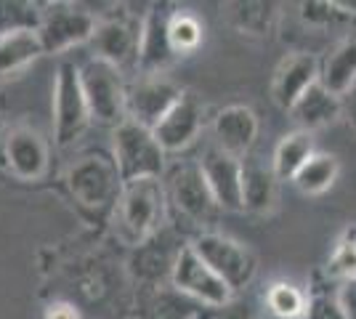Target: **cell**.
Returning <instances> with one entry per match:
<instances>
[{"label":"cell","mask_w":356,"mask_h":319,"mask_svg":"<svg viewBox=\"0 0 356 319\" xmlns=\"http://www.w3.org/2000/svg\"><path fill=\"white\" fill-rule=\"evenodd\" d=\"M67 189L77 211L88 218H104L115 213L122 192L118 163L104 149H88L67 167Z\"/></svg>","instance_id":"6da1fadb"},{"label":"cell","mask_w":356,"mask_h":319,"mask_svg":"<svg viewBox=\"0 0 356 319\" xmlns=\"http://www.w3.org/2000/svg\"><path fill=\"white\" fill-rule=\"evenodd\" d=\"M168 208V195L160 179L122 183V192L112 213V224L122 243L141 247L160 234Z\"/></svg>","instance_id":"7a4b0ae2"},{"label":"cell","mask_w":356,"mask_h":319,"mask_svg":"<svg viewBox=\"0 0 356 319\" xmlns=\"http://www.w3.org/2000/svg\"><path fill=\"white\" fill-rule=\"evenodd\" d=\"M77 75L88 101L90 120L115 128L128 120V83L122 77V69L90 56L77 67Z\"/></svg>","instance_id":"3957f363"},{"label":"cell","mask_w":356,"mask_h":319,"mask_svg":"<svg viewBox=\"0 0 356 319\" xmlns=\"http://www.w3.org/2000/svg\"><path fill=\"white\" fill-rule=\"evenodd\" d=\"M165 149L154 138V131L134 120H125L115 128L112 157L118 163L122 183L141 181V179H160L165 170Z\"/></svg>","instance_id":"277c9868"},{"label":"cell","mask_w":356,"mask_h":319,"mask_svg":"<svg viewBox=\"0 0 356 319\" xmlns=\"http://www.w3.org/2000/svg\"><path fill=\"white\" fill-rule=\"evenodd\" d=\"M99 27V16L83 3H40L38 38L45 54H64L74 46L90 43Z\"/></svg>","instance_id":"5b68a950"},{"label":"cell","mask_w":356,"mask_h":319,"mask_svg":"<svg viewBox=\"0 0 356 319\" xmlns=\"http://www.w3.org/2000/svg\"><path fill=\"white\" fill-rule=\"evenodd\" d=\"M90 125V109L72 61H61L54 80V136L59 147H70Z\"/></svg>","instance_id":"8992f818"},{"label":"cell","mask_w":356,"mask_h":319,"mask_svg":"<svg viewBox=\"0 0 356 319\" xmlns=\"http://www.w3.org/2000/svg\"><path fill=\"white\" fill-rule=\"evenodd\" d=\"M192 247L234 293L252 282L258 261L250 253V247L237 243L234 237H226L218 231H200L194 237Z\"/></svg>","instance_id":"52a82bcc"},{"label":"cell","mask_w":356,"mask_h":319,"mask_svg":"<svg viewBox=\"0 0 356 319\" xmlns=\"http://www.w3.org/2000/svg\"><path fill=\"white\" fill-rule=\"evenodd\" d=\"M170 285L178 293H184L192 301H197L202 309H213V306H223L229 301H234V290L229 288L221 277L197 256L192 243L181 247L173 274H170Z\"/></svg>","instance_id":"ba28073f"},{"label":"cell","mask_w":356,"mask_h":319,"mask_svg":"<svg viewBox=\"0 0 356 319\" xmlns=\"http://www.w3.org/2000/svg\"><path fill=\"white\" fill-rule=\"evenodd\" d=\"M0 154L6 170L19 181H40L48 173V141L30 122H19L6 131Z\"/></svg>","instance_id":"9c48e42d"},{"label":"cell","mask_w":356,"mask_h":319,"mask_svg":"<svg viewBox=\"0 0 356 319\" xmlns=\"http://www.w3.org/2000/svg\"><path fill=\"white\" fill-rule=\"evenodd\" d=\"M168 202L173 205L178 215H184L192 224H208L221 211L218 202L210 192L208 181L202 176L200 163H184L178 165L168 179Z\"/></svg>","instance_id":"30bf717a"},{"label":"cell","mask_w":356,"mask_h":319,"mask_svg":"<svg viewBox=\"0 0 356 319\" xmlns=\"http://www.w3.org/2000/svg\"><path fill=\"white\" fill-rule=\"evenodd\" d=\"M181 96H184V88L163 72L138 75L134 83H128V120L154 131L165 115L181 101Z\"/></svg>","instance_id":"8fae6325"},{"label":"cell","mask_w":356,"mask_h":319,"mask_svg":"<svg viewBox=\"0 0 356 319\" xmlns=\"http://www.w3.org/2000/svg\"><path fill=\"white\" fill-rule=\"evenodd\" d=\"M138 46H141V19L136 22L122 14L99 19V27L90 38L93 56L115 64L118 69L138 64Z\"/></svg>","instance_id":"7c38bea8"},{"label":"cell","mask_w":356,"mask_h":319,"mask_svg":"<svg viewBox=\"0 0 356 319\" xmlns=\"http://www.w3.org/2000/svg\"><path fill=\"white\" fill-rule=\"evenodd\" d=\"M176 14L173 6H152L141 19V46H138V64L141 75H160L170 61L176 59V51L170 43V19Z\"/></svg>","instance_id":"4fadbf2b"},{"label":"cell","mask_w":356,"mask_h":319,"mask_svg":"<svg viewBox=\"0 0 356 319\" xmlns=\"http://www.w3.org/2000/svg\"><path fill=\"white\" fill-rule=\"evenodd\" d=\"M221 211H242V160L210 144L197 160Z\"/></svg>","instance_id":"5bb4252c"},{"label":"cell","mask_w":356,"mask_h":319,"mask_svg":"<svg viewBox=\"0 0 356 319\" xmlns=\"http://www.w3.org/2000/svg\"><path fill=\"white\" fill-rule=\"evenodd\" d=\"M202 120H205L202 101L192 91H184L181 101L154 128V138L160 141V147H163L165 152H181V149H186L194 138L200 136Z\"/></svg>","instance_id":"9a60e30c"},{"label":"cell","mask_w":356,"mask_h":319,"mask_svg":"<svg viewBox=\"0 0 356 319\" xmlns=\"http://www.w3.org/2000/svg\"><path fill=\"white\" fill-rule=\"evenodd\" d=\"M258 136V117L250 106H223L213 120V144L234 157H248Z\"/></svg>","instance_id":"2e32d148"},{"label":"cell","mask_w":356,"mask_h":319,"mask_svg":"<svg viewBox=\"0 0 356 319\" xmlns=\"http://www.w3.org/2000/svg\"><path fill=\"white\" fill-rule=\"evenodd\" d=\"M319 83V61L312 54H293L280 64L274 83H271V96L282 109H293L296 101Z\"/></svg>","instance_id":"e0dca14e"},{"label":"cell","mask_w":356,"mask_h":319,"mask_svg":"<svg viewBox=\"0 0 356 319\" xmlns=\"http://www.w3.org/2000/svg\"><path fill=\"white\" fill-rule=\"evenodd\" d=\"M277 181L274 165H266L261 157H242V211L268 213L277 205Z\"/></svg>","instance_id":"ac0fdd59"},{"label":"cell","mask_w":356,"mask_h":319,"mask_svg":"<svg viewBox=\"0 0 356 319\" xmlns=\"http://www.w3.org/2000/svg\"><path fill=\"white\" fill-rule=\"evenodd\" d=\"M319 83L335 96H346L356 85V32L346 35L319 64Z\"/></svg>","instance_id":"d6986e66"},{"label":"cell","mask_w":356,"mask_h":319,"mask_svg":"<svg viewBox=\"0 0 356 319\" xmlns=\"http://www.w3.org/2000/svg\"><path fill=\"white\" fill-rule=\"evenodd\" d=\"M341 112H343L341 96L330 93L322 83L312 85L309 91L298 99L296 106L290 109V115L298 122V128L306 131V133H312L314 128H322L327 122L338 120Z\"/></svg>","instance_id":"ffe728a7"},{"label":"cell","mask_w":356,"mask_h":319,"mask_svg":"<svg viewBox=\"0 0 356 319\" xmlns=\"http://www.w3.org/2000/svg\"><path fill=\"white\" fill-rule=\"evenodd\" d=\"M45 56L38 30H19L0 38V83L24 72L32 61Z\"/></svg>","instance_id":"44dd1931"},{"label":"cell","mask_w":356,"mask_h":319,"mask_svg":"<svg viewBox=\"0 0 356 319\" xmlns=\"http://www.w3.org/2000/svg\"><path fill=\"white\" fill-rule=\"evenodd\" d=\"M202 314V306L189 295L178 293L173 285L163 288L154 285V293L144 304V319H197Z\"/></svg>","instance_id":"7402d4cb"},{"label":"cell","mask_w":356,"mask_h":319,"mask_svg":"<svg viewBox=\"0 0 356 319\" xmlns=\"http://www.w3.org/2000/svg\"><path fill=\"white\" fill-rule=\"evenodd\" d=\"M314 154H316V149H314L312 133H306V131H293V133H287V136L277 144V149H274V160H271L274 173H277L280 179H296L298 170L306 165Z\"/></svg>","instance_id":"603a6c76"},{"label":"cell","mask_w":356,"mask_h":319,"mask_svg":"<svg viewBox=\"0 0 356 319\" xmlns=\"http://www.w3.org/2000/svg\"><path fill=\"white\" fill-rule=\"evenodd\" d=\"M338 173H341V163H338L335 154L316 152L306 165L298 170L293 181L303 195H325L327 189L338 181Z\"/></svg>","instance_id":"cb8c5ba5"},{"label":"cell","mask_w":356,"mask_h":319,"mask_svg":"<svg viewBox=\"0 0 356 319\" xmlns=\"http://www.w3.org/2000/svg\"><path fill=\"white\" fill-rule=\"evenodd\" d=\"M38 24H40V3L0 0V38L19 30H38Z\"/></svg>","instance_id":"d4e9b609"},{"label":"cell","mask_w":356,"mask_h":319,"mask_svg":"<svg viewBox=\"0 0 356 319\" xmlns=\"http://www.w3.org/2000/svg\"><path fill=\"white\" fill-rule=\"evenodd\" d=\"M202 32H205L202 30V22L192 11L176 8V14L170 19V43H173L176 56L197 51V46L202 43Z\"/></svg>","instance_id":"484cf974"},{"label":"cell","mask_w":356,"mask_h":319,"mask_svg":"<svg viewBox=\"0 0 356 319\" xmlns=\"http://www.w3.org/2000/svg\"><path fill=\"white\" fill-rule=\"evenodd\" d=\"M266 304L268 311L280 319H296L300 314H306V298L290 282H274L266 290Z\"/></svg>","instance_id":"4316f807"},{"label":"cell","mask_w":356,"mask_h":319,"mask_svg":"<svg viewBox=\"0 0 356 319\" xmlns=\"http://www.w3.org/2000/svg\"><path fill=\"white\" fill-rule=\"evenodd\" d=\"M327 272L332 274V277H338L341 282L356 277V231H348L341 243L335 245Z\"/></svg>","instance_id":"83f0119b"},{"label":"cell","mask_w":356,"mask_h":319,"mask_svg":"<svg viewBox=\"0 0 356 319\" xmlns=\"http://www.w3.org/2000/svg\"><path fill=\"white\" fill-rule=\"evenodd\" d=\"M300 8H303V19L316 27H330L351 16V11H341L343 6L338 3H303Z\"/></svg>","instance_id":"f1b7e54d"},{"label":"cell","mask_w":356,"mask_h":319,"mask_svg":"<svg viewBox=\"0 0 356 319\" xmlns=\"http://www.w3.org/2000/svg\"><path fill=\"white\" fill-rule=\"evenodd\" d=\"M242 11H237V24L239 30L248 32H266L268 27V16H271V6L268 3H248V6H239Z\"/></svg>","instance_id":"f546056e"},{"label":"cell","mask_w":356,"mask_h":319,"mask_svg":"<svg viewBox=\"0 0 356 319\" xmlns=\"http://www.w3.org/2000/svg\"><path fill=\"white\" fill-rule=\"evenodd\" d=\"M306 319H348L338 304V295L314 293L306 304Z\"/></svg>","instance_id":"4dcf8cb0"},{"label":"cell","mask_w":356,"mask_h":319,"mask_svg":"<svg viewBox=\"0 0 356 319\" xmlns=\"http://www.w3.org/2000/svg\"><path fill=\"white\" fill-rule=\"evenodd\" d=\"M197 319H250V311L245 304L229 301L223 306H213V309H202V314Z\"/></svg>","instance_id":"1f68e13d"},{"label":"cell","mask_w":356,"mask_h":319,"mask_svg":"<svg viewBox=\"0 0 356 319\" xmlns=\"http://www.w3.org/2000/svg\"><path fill=\"white\" fill-rule=\"evenodd\" d=\"M335 295H338V304H341V309L346 311V317L356 319V277L341 282V288H338Z\"/></svg>","instance_id":"d6a6232c"},{"label":"cell","mask_w":356,"mask_h":319,"mask_svg":"<svg viewBox=\"0 0 356 319\" xmlns=\"http://www.w3.org/2000/svg\"><path fill=\"white\" fill-rule=\"evenodd\" d=\"M43 319H83V317H80V311H77V306L74 304H67V301H54V304L45 309Z\"/></svg>","instance_id":"836d02e7"},{"label":"cell","mask_w":356,"mask_h":319,"mask_svg":"<svg viewBox=\"0 0 356 319\" xmlns=\"http://www.w3.org/2000/svg\"><path fill=\"white\" fill-rule=\"evenodd\" d=\"M341 101H343V115H346L348 125H354L356 128V85L346 93V96H341Z\"/></svg>","instance_id":"e575fe53"}]
</instances>
